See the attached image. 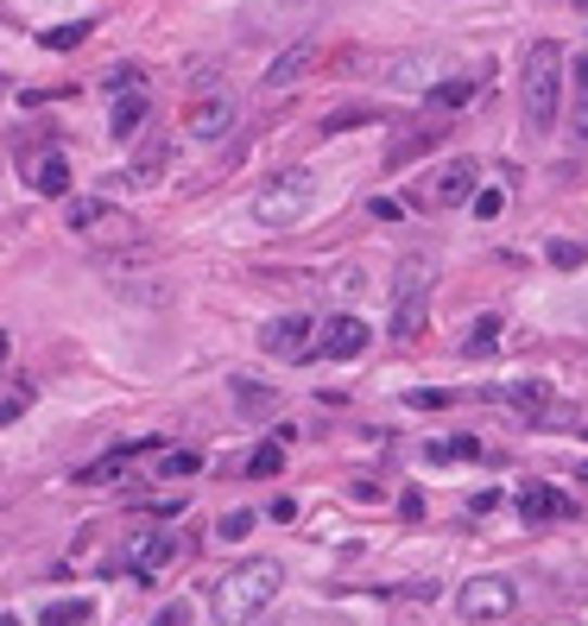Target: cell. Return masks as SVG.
<instances>
[{
  "label": "cell",
  "mask_w": 588,
  "mask_h": 626,
  "mask_svg": "<svg viewBox=\"0 0 588 626\" xmlns=\"http://www.w3.org/2000/svg\"><path fill=\"white\" fill-rule=\"evenodd\" d=\"M279 583H285V570H279V557H247V563H234L228 576L216 583V595H209V608H216L221 626H247L279 595Z\"/></svg>",
  "instance_id": "6da1fadb"
},
{
  "label": "cell",
  "mask_w": 588,
  "mask_h": 626,
  "mask_svg": "<svg viewBox=\"0 0 588 626\" xmlns=\"http://www.w3.org/2000/svg\"><path fill=\"white\" fill-rule=\"evenodd\" d=\"M519 89H525V127H532V133H551L557 102H563V51H557L551 38H538V44L525 51Z\"/></svg>",
  "instance_id": "7a4b0ae2"
},
{
  "label": "cell",
  "mask_w": 588,
  "mask_h": 626,
  "mask_svg": "<svg viewBox=\"0 0 588 626\" xmlns=\"http://www.w3.org/2000/svg\"><path fill=\"white\" fill-rule=\"evenodd\" d=\"M310 209H317V171H310V165H292V171H279L272 184L254 190L259 228H297Z\"/></svg>",
  "instance_id": "3957f363"
},
{
  "label": "cell",
  "mask_w": 588,
  "mask_h": 626,
  "mask_svg": "<svg viewBox=\"0 0 588 626\" xmlns=\"http://www.w3.org/2000/svg\"><path fill=\"white\" fill-rule=\"evenodd\" d=\"M431 285H437V266L431 259H405L399 279H393V342H418L424 317H431Z\"/></svg>",
  "instance_id": "277c9868"
},
{
  "label": "cell",
  "mask_w": 588,
  "mask_h": 626,
  "mask_svg": "<svg viewBox=\"0 0 588 626\" xmlns=\"http://www.w3.org/2000/svg\"><path fill=\"white\" fill-rule=\"evenodd\" d=\"M513 608H519L513 576H469V583L456 589V614H462V621H507Z\"/></svg>",
  "instance_id": "5b68a950"
},
{
  "label": "cell",
  "mask_w": 588,
  "mask_h": 626,
  "mask_svg": "<svg viewBox=\"0 0 588 626\" xmlns=\"http://www.w3.org/2000/svg\"><path fill=\"white\" fill-rule=\"evenodd\" d=\"M259 348H266L272 361H310V355H317V323H310V317H272V323L259 330Z\"/></svg>",
  "instance_id": "8992f818"
},
{
  "label": "cell",
  "mask_w": 588,
  "mask_h": 626,
  "mask_svg": "<svg viewBox=\"0 0 588 626\" xmlns=\"http://www.w3.org/2000/svg\"><path fill=\"white\" fill-rule=\"evenodd\" d=\"M583 513L570 494H557L551 481H525V494H519V519L538 532V525H570V519Z\"/></svg>",
  "instance_id": "52a82bcc"
},
{
  "label": "cell",
  "mask_w": 588,
  "mask_h": 626,
  "mask_svg": "<svg viewBox=\"0 0 588 626\" xmlns=\"http://www.w3.org/2000/svg\"><path fill=\"white\" fill-rule=\"evenodd\" d=\"M184 557V538L178 532H140L133 545H127V570L133 576H158V570H171Z\"/></svg>",
  "instance_id": "ba28073f"
},
{
  "label": "cell",
  "mask_w": 588,
  "mask_h": 626,
  "mask_svg": "<svg viewBox=\"0 0 588 626\" xmlns=\"http://www.w3.org/2000/svg\"><path fill=\"white\" fill-rule=\"evenodd\" d=\"M368 342H373V330L361 323V317H330V323L317 330V355H330V361H355Z\"/></svg>",
  "instance_id": "9c48e42d"
},
{
  "label": "cell",
  "mask_w": 588,
  "mask_h": 626,
  "mask_svg": "<svg viewBox=\"0 0 588 626\" xmlns=\"http://www.w3.org/2000/svg\"><path fill=\"white\" fill-rule=\"evenodd\" d=\"M317 58H323V44H317V38H297V44H285V51L272 58V71H266V89H297L304 76L317 71Z\"/></svg>",
  "instance_id": "30bf717a"
},
{
  "label": "cell",
  "mask_w": 588,
  "mask_h": 626,
  "mask_svg": "<svg viewBox=\"0 0 588 626\" xmlns=\"http://www.w3.org/2000/svg\"><path fill=\"white\" fill-rule=\"evenodd\" d=\"M475 190H481V165L475 158H449V165L437 171V184H431V203L449 209V203H469Z\"/></svg>",
  "instance_id": "8fae6325"
},
{
  "label": "cell",
  "mask_w": 588,
  "mask_h": 626,
  "mask_svg": "<svg viewBox=\"0 0 588 626\" xmlns=\"http://www.w3.org/2000/svg\"><path fill=\"white\" fill-rule=\"evenodd\" d=\"M228 127H234V95H203V102L184 114V133H190V140H221Z\"/></svg>",
  "instance_id": "7c38bea8"
},
{
  "label": "cell",
  "mask_w": 588,
  "mask_h": 626,
  "mask_svg": "<svg viewBox=\"0 0 588 626\" xmlns=\"http://www.w3.org/2000/svg\"><path fill=\"white\" fill-rule=\"evenodd\" d=\"M443 140H449V127H443V120H418V127H405L399 140H393V152H386V165H393V171H405L411 158H424V152H437Z\"/></svg>",
  "instance_id": "4fadbf2b"
},
{
  "label": "cell",
  "mask_w": 588,
  "mask_h": 626,
  "mask_svg": "<svg viewBox=\"0 0 588 626\" xmlns=\"http://www.w3.org/2000/svg\"><path fill=\"white\" fill-rule=\"evenodd\" d=\"M146 449H158V437H140V443H120V449H108L102 462H89V469H76V487H102V481H114V475H127V462L133 456H146Z\"/></svg>",
  "instance_id": "5bb4252c"
},
{
  "label": "cell",
  "mask_w": 588,
  "mask_h": 626,
  "mask_svg": "<svg viewBox=\"0 0 588 626\" xmlns=\"http://www.w3.org/2000/svg\"><path fill=\"white\" fill-rule=\"evenodd\" d=\"M481 89H487V71H481V76H443V82H431V108L456 114V108H469Z\"/></svg>",
  "instance_id": "9a60e30c"
},
{
  "label": "cell",
  "mask_w": 588,
  "mask_h": 626,
  "mask_svg": "<svg viewBox=\"0 0 588 626\" xmlns=\"http://www.w3.org/2000/svg\"><path fill=\"white\" fill-rule=\"evenodd\" d=\"M494 399H507V406H519V411H551V386L545 380H513V386H494Z\"/></svg>",
  "instance_id": "2e32d148"
},
{
  "label": "cell",
  "mask_w": 588,
  "mask_h": 626,
  "mask_svg": "<svg viewBox=\"0 0 588 626\" xmlns=\"http://www.w3.org/2000/svg\"><path fill=\"white\" fill-rule=\"evenodd\" d=\"M33 190L38 196H64V190H71V158H64V152H44L33 165Z\"/></svg>",
  "instance_id": "e0dca14e"
},
{
  "label": "cell",
  "mask_w": 588,
  "mask_h": 626,
  "mask_svg": "<svg viewBox=\"0 0 588 626\" xmlns=\"http://www.w3.org/2000/svg\"><path fill=\"white\" fill-rule=\"evenodd\" d=\"M140 127H146V95H120V102H114L108 133H114V140H133Z\"/></svg>",
  "instance_id": "ac0fdd59"
},
{
  "label": "cell",
  "mask_w": 588,
  "mask_h": 626,
  "mask_svg": "<svg viewBox=\"0 0 588 626\" xmlns=\"http://www.w3.org/2000/svg\"><path fill=\"white\" fill-rule=\"evenodd\" d=\"M64 221H71V228H108L114 209L102 203V196H71V216Z\"/></svg>",
  "instance_id": "d6986e66"
},
{
  "label": "cell",
  "mask_w": 588,
  "mask_h": 626,
  "mask_svg": "<svg viewBox=\"0 0 588 626\" xmlns=\"http://www.w3.org/2000/svg\"><path fill=\"white\" fill-rule=\"evenodd\" d=\"M494 348H500V317H481L475 330L462 335V355H469V361H481V355H494Z\"/></svg>",
  "instance_id": "ffe728a7"
},
{
  "label": "cell",
  "mask_w": 588,
  "mask_h": 626,
  "mask_svg": "<svg viewBox=\"0 0 588 626\" xmlns=\"http://www.w3.org/2000/svg\"><path fill=\"white\" fill-rule=\"evenodd\" d=\"M89 614H95V608L76 595V601H51V608L38 614V626H89Z\"/></svg>",
  "instance_id": "44dd1931"
},
{
  "label": "cell",
  "mask_w": 588,
  "mask_h": 626,
  "mask_svg": "<svg viewBox=\"0 0 588 626\" xmlns=\"http://www.w3.org/2000/svg\"><path fill=\"white\" fill-rule=\"evenodd\" d=\"M89 33H95V20H71V26H51V33H38V44H44V51H76Z\"/></svg>",
  "instance_id": "7402d4cb"
},
{
  "label": "cell",
  "mask_w": 588,
  "mask_h": 626,
  "mask_svg": "<svg viewBox=\"0 0 588 626\" xmlns=\"http://www.w3.org/2000/svg\"><path fill=\"white\" fill-rule=\"evenodd\" d=\"M279 469H285V443H259L254 456H247V475L254 481H272Z\"/></svg>",
  "instance_id": "603a6c76"
},
{
  "label": "cell",
  "mask_w": 588,
  "mask_h": 626,
  "mask_svg": "<svg viewBox=\"0 0 588 626\" xmlns=\"http://www.w3.org/2000/svg\"><path fill=\"white\" fill-rule=\"evenodd\" d=\"M203 469V456L196 449H165V462H158V481H190Z\"/></svg>",
  "instance_id": "cb8c5ba5"
},
{
  "label": "cell",
  "mask_w": 588,
  "mask_h": 626,
  "mask_svg": "<svg viewBox=\"0 0 588 626\" xmlns=\"http://www.w3.org/2000/svg\"><path fill=\"white\" fill-rule=\"evenodd\" d=\"M368 120H380V114L361 108V102H348V108H330V114H323V133H348V127H368Z\"/></svg>",
  "instance_id": "d4e9b609"
},
{
  "label": "cell",
  "mask_w": 588,
  "mask_h": 626,
  "mask_svg": "<svg viewBox=\"0 0 588 626\" xmlns=\"http://www.w3.org/2000/svg\"><path fill=\"white\" fill-rule=\"evenodd\" d=\"M247 532H254V513H247V507H234V513L216 519V538H221V545H241Z\"/></svg>",
  "instance_id": "484cf974"
},
{
  "label": "cell",
  "mask_w": 588,
  "mask_h": 626,
  "mask_svg": "<svg viewBox=\"0 0 588 626\" xmlns=\"http://www.w3.org/2000/svg\"><path fill=\"white\" fill-rule=\"evenodd\" d=\"M431 462H481V437H456V443H437Z\"/></svg>",
  "instance_id": "4316f807"
},
{
  "label": "cell",
  "mask_w": 588,
  "mask_h": 626,
  "mask_svg": "<svg viewBox=\"0 0 588 626\" xmlns=\"http://www.w3.org/2000/svg\"><path fill=\"white\" fill-rule=\"evenodd\" d=\"M140 82H146V71H140V64H114V71H108V89H114V95H140Z\"/></svg>",
  "instance_id": "83f0119b"
},
{
  "label": "cell",
  "mask_w": 588,
  "mask_h": 626,
  "mask_svg": "<svg viewBox=\"0 0 588 626\" xmlns=\"http://www.w3.org/2000/svg\"><path fill=\"white\" fill-rule=\"evenodd\" d=\"M234 399H241V411H279V399H272V393H259V386H247V380H234Z\"/></svg>",
  "instance_id": "f1b7e54d"
},
{
  "label": "cell",
  "mask_w": 588,
  "mask_h": 626,
  "mask_svg": "<svg viewBox=\"0 0 588 626\" xmlns=\"http://www.w3.org/2000/svg\"><path fill=\"white\" fill-rule=\"evenodd\" d=\"M583 247H576V241H551V266H563V272H576V266H583Z\"/></svg>",
  "instance_id": "f546056e"
},
{
  "label": "cell",
  "mask_w": 588,
  "mask_h": 626,
  "mask_svg": "<svg viewBox=\"0 0 588 626\" xmlns=\"http://www.w3.org/2000/svg\"><path fill=\"white\" fill-rule=\"evenodd\" d=\"M469 203H475V216H481V221H494V216H500V203H507V196H500V190H475Z\"/></svg>",
  "instance_id": "4dcf8cb0"
},
{
  "label": "cell",
  "mask_w": 588,
  "mask_h": 626,
  "mask_svg": "<svg viewBox=\"0 0 588 626\" xmlns=\"http://www.w3.org/2000/svg\"><path fill=\"white\" fill-rule=\"evenodd\" d=\"M405 406H418V411H443V406H449V393H437V386H431V393H405Z\"/></svg>",
  "instance_id": "1f68e13d"
},
{
  "label": "cell",
  "mask_w": 588,
  "mask_h": 626,
  "mask_svg": "<svg viewBox=\"0 0 588 626\" xmlns=\"http://www.w3.org/2000/svg\"><path fill=\"white\" fill-rule=\"evenodd\" d=\"M152 626H190V601H171V608H158V621Z\"/></svg>",
  "instance_id": "d6a6232c"
},
{
  "label": "cell",
  "mask_w": 588,
  "mask_h": 626,
  "mask_svg": "<svg viewBox=\"0 0 588 626\" xmlns=\"http://www.w3.org/2000/svg\"><path fill=\"white\" fill-rule=\"evenodd\" d=\"M26 406H33V386H26V393H13V399H0V424H13Z\"/></svg>",
  "instance_id": "836d02e7"
},
{
  "label": "cell",
  "mask_w": 588,
  "mask_h": 626,
  "mask_svg": "<svg viewBox=\"0 0 588 626\" xmlns=\"http://www.w3.org/2000/svg\"><path fill=\"white\" fill-rule=\"evenodd\" d=\"M494 507H500V494H494V487H481L475 500H469V513H494Z\"/></svg>",
  "instance_id": "e575fe53"
},
{
  "label": "cell",
  "mask_w": 588,
  "mask_h": 626,
  "mask_svg": "<svg viewBox=\"0 0 588 626\" xmlns=\"http://www.w3.org/2000/svg\"><path fill=\"white\" fill-rule=\"evenodd\" d=\"M576 76H583V89H588V58H583V71H576Z\"/></svg>",
  "instance_id": "d590c367"
},
{
  "label": "cell",
  "mask_w": 588,
  "mask_h": 626,
  "mask_svg": "<svg viewBox=\"0 0 588 626\" xmlns=\"http://www.w3.org/2000/svg\"><path fill=\"white\" fill-rule=\"evenodd\" d=\"M0 626H26V621H13V614H7V621H0Z\"/></svg>",
  "instance_id": "8d00e7d4"
},
{
  "label": "cell",
  "mask_w": 588,
  "mask_h": 626,
  "mask_svg": "<svg viewBox=\"0 0 588 626\" xmlns=\"http://www.w3.org/2000/svg\"><path fill=\"white\" fill-rule=\"evenodd\" d=\"M0 361H7V335H0Z\"/></svg>",
  "instance_id": "74e56055"
},
{
  "label": "cell",
  "mask_w": 588,
  "mask_h": 626,
  "mask_svg": "<svg viewBox=\"0 0 588 626\" xmlns=\"http://www.w3.org/2000/svg\"><path fill=\"white\" fill-rule=\"evenodd\" d=\"M0 95H7V76H0Z\"/></svg>",
  "instance_id": "f35d334b"
},
{
  "label": "cell",
  "mask_w": 588,
  "mask_h": 626,
  "mask_svg": "<svg viewBox=\"0 0 588 626\" xmlns=\"http://www.w3.org/2000/svg\"><path fill=\"white\" fill-rule=\"evenodd\" d=\"M583 481H588V475H583Z\"/></svg>",
  "instance_id": "ab89813d"
}]
</instances>
